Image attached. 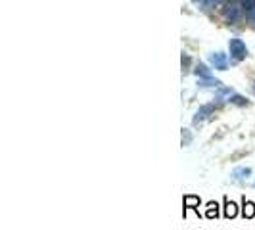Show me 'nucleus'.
Returning a JSON list of instances; mask_svg holds the SVG:
<instances>
[{"mask_svg":"<svg viewBox=\"0 0 255 230\" xmlns=\"http://www.w3.org/2000/svg\"><path fill=\"white\" fill-rule=\"evenodd\" d=\"M238 215V205L234 201H230L228 198H225V217L227 219H234Z\"/></svg>","mask_w":255,"mask_h":230,"instance_id":"nucleus-7","label":"nucleus"},{"mask_svg":"<svg viewBox=\"0 0 255 230\" xmlns=\"http://www.w3.org/2000/svg\"><path fill=\"white\" fill-rule=\"evenodd\" d=\"M211 63L215 65V69H227V56L223 52L211 54Z\"/></svg>","mask_w":255,"mask_h":230,"instance_id":"nucleus-4","label":"nucleus"},{"mask_svg":"<svg viewBox=\"0 0 255 230\" xmlns=\"http://www.w3.org/2000/svg\"><path fill=\"white\" fill-rule=\"evenodd\" d=\"M242 217L244 219H254L255 217V203L250 200H246L244 198V201H242Z\"/></svg>","mask_w":255,"mask_h":230,"instance_id":"nucleus-3","label":"nucleus"},{"mask_svg":"<svg viewBox=\"0 0 255 230\" xmlns=\"http://www.w3.org/2000/svg\"><path fill=\"white\" fill-rule=\"evenodd\" d=\"M205 217H207V219H217V217H219V203H217V201H209V203H207Z\"/></svg>","mask_w":255,"mask_h":230,"instance_id":"nucleus-8","label":"nucleus"},{"mask_svg":"<svg viewBox=\"0 0 255 230\" xmlns=\"http://www.w3.org/2000/svg\"><path fill=\"white\" fill-rule=\"evenodd\" d=\"M228 100L232 102V104H236V106H248V100H246L244 96H238V94H234V96H230Z\"/></svg>","mask_w":255,"mask_h":230,"instance_id":"nucleus-10","label":"nucleus"},{"mask_svg":"<svg viewBox=\"0 0 255 230\" xmlns=\"http://www.w3.org/2000/svg\"><path fill=\"white\" fill-rule=\"evenodd\" d=\"M230 54L234 56V59H244L246 54H248V48H246V44L242 43L240 39H232L230 41Z\"/></svg>","mask_w":255,"mask_h":230,"instance_id":"nucleus-1","label":"nucleus"},{"mask_svg":"<svg viewBox=\"0 0 255 230\" xmlns=\"http://www.w3.org/2000/svg\"><path fill=\"white\" fill-rule=\"evenodd\" d=\"M230 176H232L234 180H244V178L252 176V169H250V167H236V169H232Z\"/></svg>","mask_w":255,"mask_h":230,"instance_id":"nucleus-5","label":"nucleus"},{"mask_svg":"<svg viewBox=\"0 0 255 230\" xmlns=\"http://www.w3.org/2000/svg\"><path fill=\"white\" fill-rule=\"evenodd\" d=\"M181 140H183V146H190V144H192V132H190V130H186V129H183Z\"/></svg>","mask_w":255,"mask_h":230,"instance_id":"nucleus-9","label":"nucleus"},{"mask_svg":"<svg viewBox=\"0 0 255 230\" xmlns=\"http://www.w3.org/2000/svg\"><path fill=\"white\" fill-rule=\"evenodd\" d=\"M196 75H198V77H201V79H205V77H209V69H207L205 65H198Z\"/></svg>","mask_w":255,"mask_h":230,"instance_id":"nucleus-11","label":"nucleus"},{"mask_svg":"<svg viewBox=\"0 0 255 230\" xmlns=\"http://www.w3.org/2000/svg\"><path fill=\"white\" fill-rule=\"evenodd\" d=\"M213 112H215V104H205V106H201L198 110V114H196V117H194V125H198L199 121L207 119Z\"/></svg>","mask_w":255,"mask_h":230,"instance_id":"nucleus-2","label":"nucleus"},{"mask_svg":"<svg viewBox=\"0 0 255 230\" xmlns=\"http://www.w3.org/2000/svg\"><path fill=\"white\" fill-rule=\"evenodd\" d=\"M183 205H185V213H186V209H194V211H198V207H199V198L198 196H185V200H183ZM199 213V211H198Z\"/></svg>","mask_w":255,"mask_h":230,"instance_id":"nucleus-6","label":"nucleus"},{"mask_svg":"<svg viewBox=\"0 0 255 230\" xmlns=\"http://www.w3.org/2000/svg\"><path fill=\"white\" fill-rule=\"evenodd\" d=\"M252 85H254V86H252V88H254V92H255V83H252Z\"/></svg>","mask_w":255,"mask_h":230,"instance_id":"nucleus-12","label":"nucleus"}]
</instances>
